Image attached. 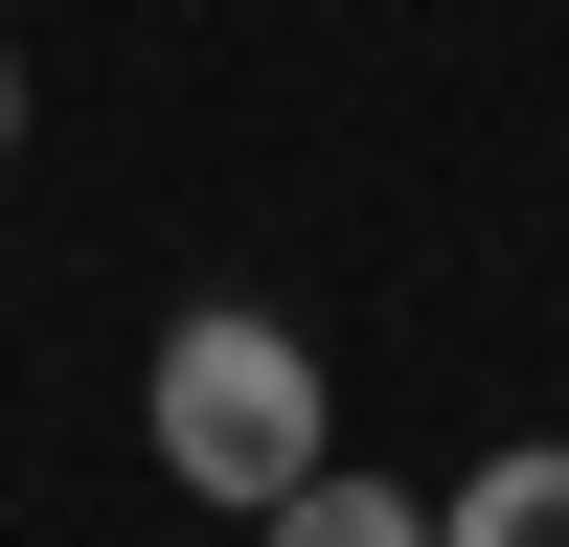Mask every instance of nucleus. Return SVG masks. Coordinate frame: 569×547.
I'll list each match as a JSON object with an SVG mask.
<instances>
[{
    "instance_id": "1",
    "label": "nucleus",
    "mask_w": 569,
    "mask_h": 547,
    "mask_svg": "<svg viewBox=\"0 0 569 547\" xmlns=\"http://www.w3.org/2000/svg\"><path fill=\"white\" fill-rule=\"evenodd\" d=\"M137 434H160L182 501H228V525H251L273 479H319V456H342V388H319V342H297L273 297H182L160 365H137Z\"/></svg>"
},
{
    "instance_id": "2",
    "label": "nucleus",
    "mask_w": 569,
    "mask_h": 547,
    "mask_svg": "<svg viewBox=\"0 0 569 547\" xmlns=\"http://www.w3.org/2000/svg\"><path fill=\"white\" fill-rule=\"evenodd\" d=\"M251 547H433V501L365 479V456H319V479H273V501H251Z\"/></svg>"
},
{
    "instance_id": "3",
    "label": "nucleus",
    "mask_w": 569,
    "mask_h": 547,
    "mask_svg": "<svg viewBox=\"0 0 569 547\" xmlns=\"http://www.w3.org/2000/svg\"><path fill=\"white\" fill-rule=\"evenodd\" d=\"M433 547H569V434H501L479 479L433 501Z\"/></svg>"
},
{
    "instance_id": "4",
    "label": "nucleus",
    "mask_w": 569,
    "mask_h": 547,
    "mask_svg": "<svg viewBox=\"0 0 569 547\" xmlns=\"http://www.w3.org/2000/svg\"><path fill=\"white\" fill-rule=\"evenodd\" d=\"M0 137H23V46H0Z\"/></svg>"
}]
</instances>
